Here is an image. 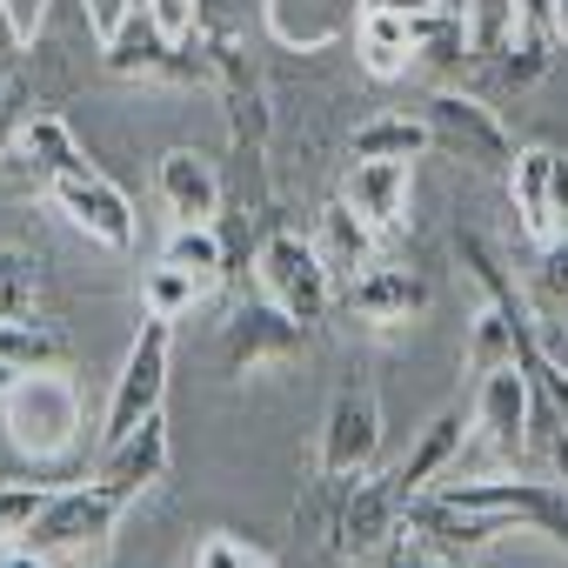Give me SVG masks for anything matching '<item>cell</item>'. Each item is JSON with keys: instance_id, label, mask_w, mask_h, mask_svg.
<instances>
[{"instance_id": "obj_7", "label": "cell", "mask_w": 568, "mask_h": 568, "mask_svg": "<svg viewBox=\"0 0 568 568\" xmlns=\"http://www.w3.org/2000/svg\"><path fill=\"white\" fill-rule=\"evenodd\" d=\"M428 495L455 501V508H488V515H508V521H528L535 535H548L561 555H568V481H535V475H455V481H435Z\"/></svg>"}, {"instance_id": "obj_17", "label": "cell", "mask_w": 568, "mask_h": 568, "mask_svg": "<svg viewBox=\"0 0 568 568\" xmlns=\"http://www.w3.org/2000/svg\"><path fill=\"white\" fill-rule=\"evenodd\" d=\"M362 21V0H261V28L288 54H322L342 48Z\"/></svg>"}, {"instance_id": "obj_31", "label": "cell", "mask_w": 568, "mask_h": 568, "mask_svg": "<svg viewBox=\"0 0 568 568\" xmlns=\"http://www.w3.org/2000/svg\"><path fill=\"white\" fill-rule=\"evenodd\" d=\"M508 362H515V322L488 302L481 315H468V375L481 382V375H495Z\"/></svg>"}, {"instance_id": "obj_10", "label": "cell", "mask_w": 568, "mask_h": 568, "mask_svg": "<svg viewBox=\"0 0 568 568\" xmlns=\"http://www.w3.org/2000/svg\"><path fill=\"white\" fill-rule=\"evenodd\" d=\"M415 114L428 121V134H435L442 154H455V161H468V168H481V174H508V168H515V134L501 128V114H495L481 94L435 88Z\"/></svg>"}, {"instance_id": "obj_33", "label": "cell", "mask_w": 568, "mask_h": 568, "mask_svg": "<svg viewBox=\"0 0 568 568\" xmlns=\"http://www.w3.org/2000/svg\"><path fill=\"white\" fill-rule=\"evenodd\" d=\"M528 295H535V302H555V308H568V227H561L555 241H541V247H535Z\"/></svg>"}, {"instance_id": "obj_29", "label": "cell", "mask_w": 568, "mask_h": 568, "mask_svg": "<svg viewBox=\"0 0 568 568\" xmlns=\"http://www.w3.org/2000/svg\"><path fill=\"white\" fill-rule=\"evenodd\" d=\"M161 261H168V267H187V274H201L207 288H221V274H227L221 227H214V221H201V227H174V234H168V247H161Z\"/></svg>"}, {"instance_id": "obj_24", "label": "cell", "mask_w": 568, "mask_h": 568, "mask_svg": "<svg viewBox=\"0 0 568 568\" xmlns=\"http://www.w3.org/2000/svg\"><path fill=\"white\" fill-rule=\"evenodd\" d=\"M422 154H435L422 114H375L348 134V161H422Z\"/></svg>"}, {"instance_id": "obj_34", "label": "cell", "mask_w": 568, "mask_h": 568, "mask_svg": "<svg viewBox=\"0 0 568 568\" xmlns=\"http://www.w3.org/2000/svg\"><path fill=\"white\" fill-rule=\"evenodd\" d=\"M28 114H34V88H28V74H21L14 61H0V148L21 134Z\"/></svg>"}, {"instance_id": "obj_41", "label": "cell", "mask_w": 568, "mask_h": 568, "mask_svg": "<svg viewBox=\"0 0 568 568\" xmlns=\"http://www.w3.org/2000/svg\"><path fill=\"white\" fill-rule=\"evenodd\" d=\"M548 28H555V48H568V0H555V8H548Z\"/></svg>"}, {"instance_id": "obj_8", "label": "cell", "mask_w": 568, "mask_h": 568, "mask_svg": "<svg viewBox=\"0 0 568 568\" xmlns=\"http://www.w3.org/2000/svg\"><path fill=\"white\" fill-rule=\"evenodd\" d=\"M254 274H261V295L274 302V308H288L295 322H328V308H335V267L322 261V247L308 241V234H295V227H274L267 241H261V254H254Z\"/></svg>"}, {"instance_id": "obj_43", "label": "cell", "mask_w": 568, "mask_h": 568, "mask_svg": "<svg viewBox=\"0 0 568 568\" xmlns=\"http://www.w3.org/2000/svg\"><path fill=\"white\" fill-rule=\"evenodd\" d=\"M254 568H274V561H267V555H254Z\"/></svg>"}, {"instance_id": "obj_42", "label": "cell", "mask_w": 568, "mask_h": 568, "mask_svg": "<svg viewBox=\"0 0 568 568\" xmlns=\"http://www.w3.org/2000/svg\"><path fill=\"white\" fill-rule=\"evenodd\" d=\"M21 382V368H0V402H8V388Z\"/></svg>"}, {"instance_id": "obj_12", "label": "cell", "mask_w": 568, "mask_h": 568, "mask_svg": "<svg viewBox=\"0 0 568 568\" xmlns=\"http://www.w3.org/2000/svg\"><path fill=\"white\" fill-rule=\"evenodd\" d=\"M201 41H207L214 94L227 101V128H234V141L261 154V148H267V128H274V114H267V81H261V68L247 61V48H241V34H234V28H207Z\"/></svg>"}, {"instance_id": "obj_35", "label": "cell", "mask_w": 568, "mask_h": 568, "mask_svg": "<svg viewBox=\"0 0 568 568\" xmlns=\"http://www.w3.org/2000/svg\"><path fill=\"white\" fill-rule=\"evenodd\" d=\"M254 555H261V548H247L241 535H227V528H221V535H207V541H201L194 568H254Z\"/></svg>"}, {"instance_id": "obj_9", "label": "cell", "mask_w": 568, "mask_h": 568, "mask_svg": "<svg viewBox=\"0 0 568 568\" xmlns=\"http://www.w3.org/2000/svg\"><path fill=\"white\" fill-rule=\"evenodd\" d=\"M214 355H221V375L227 382H247L261 368H288L308 355V322H295L288 308H274L267 295L261 302H241L221 335H214Z\"/></svg>"}, {"instance_id": "obj_23", "label": "cell", "mask_w": 568, "mask_h": 568, "mask_svg": "<svg viewBox=\"0 0 568 568\" xmlns=\"http://www.w3.org/2000/svg\"><path fill=\"white\" fill-rule=\"evenodd\" d=\"M415 28H422V21L362 14V21H355V54H362V74H375V81H402V74L415 68Z\"/></svg>"}, {"instance_id": "obj_28", "label": "cell", "mask_w": 568, "mask_h": 568, "mask_svg": "<svg viewBox=\"0 0 568 568\" xmlns=\"http://www.w3.org/2000/svg\"><path fill=\"white\" fill-rule=\"evenodd\" d=\"M41 281H48L41 247H0V322L34 315L41 308Z\"/></svg>"}, {"instance_id": "obj_40", "label": "cell", "mask_w": 568, "mask_h": 568, "mask_svg": "<svg viewBox=\"0 0 568 568\" xmlns=\"http://www.w3.org/2000/svg\"><path fill=\"white\" fill-rule=\"evenodd\" d=\"M0 568H54V561H48V555H34V548H21V541H14V548H0Z\"/></svg>"}, {"instance_id": "obj_30", "label": "cell", "mask_w": 568, "mask_h": 568, "mask_svg": "<svg viewBox=\"0 0 568 568\" xmlns=\"http://www.w3.org/2000/svg\"><path fill=\"white\" fill-rule=\"evenodd\" d=\"M462 21H468V48H475V61H501L508 41H515V28H521V0H468Z\"/></svg>"}, {"instance_id": "obj_2", "label": "cell", "mask_w": 568, "mask_h": 568, "mask_svg": "<svg viewBox=\"0 0 568 568\" xmlns=\"http://www.w3.org/2000/svg\"><path fill=\"white\" fill-rule=\"evenodd\" d=\"M402 508H408V488L395 481V468L322 481V548L335 561H375L402 535Z\"/></svg>"}, {"instance_id": "obj_4", "label": "cell", "mask_w": 568, "mask_h": 568, "mask_svg": "<svg viewBox=\"0 0 568 568\" xmlns=\"http://www.w3.org/2000/svg\"><path fill=\"white\" fill-rule=\"evenodd\" d=\"M168 362H174V322L148 315V322H141V335H134V348H128V362H121V375H114V388H108L101 435H94L101 448L128 442L141 422H154V415H161V402H168Z\"/></svg>"}, {"instance_id": "obj_37", "label": "cell", "mask_w": 568, "mask_h": 568, "mask_svg": "<svg viewBox=\"0 0 568 568\" xmlns=\"http://www.w3.org/2000/svg\"><path fill=\"white\" fill-rule=\"evenodd\" d=\"M362 14H395V21H428V14H442V0H362Z\"/></svg>"}, {"instance_id": "obj_13", "label": "cell", "mask_w": 568, "mask_h": 568, "mask_svg": "<svg viewBox=\"0 0 568 568\" xmlns=\"http://www.w3.org/2000/svg\"><path fill=\"white\" fill-rule=\"evenodd\" d=\"M342 308H348V322H362L375 335L415 328L428 315V274L422 267H402V261H375V267H362L348 288H342Z\"/></svg>"}, {"instance_id": "obj_44", "label": "cell", "mask_w": 568, "mask_h": 568, "mask_svg": "<svg viewBox=\"0 0 568 568\" xmlns=\"http://www.w3.org/2000/svg\"><path fill=\"white\" fill-rule=\"evenodd\" d=\"M342 568H368V561H342Z\"/></svg>"}, {"instance_id": "obj_22", "label": "cell", "mask_w": 568, "mask_h": 568, "mask_svg": "<svg viewBox=\"0 0 568 568\" xmlns=\"http://www.w3.org/2000/svg\"><path fill=\"white\" fill-rule=\"evenodd\" d=\"M548 161H555V148H515V168H508L515 221H521V234H528L535 247L561 234V227H555V201H548Z\"/></svg>"}, {"instance_id": "obj_18", "label": "cell", "mask_w": 568, "mask_h": 568, "mask_svg": "<svg viewBox=\"0 0 568 568\" xmlns=\"http://www.w3.org/2000/svg\"><path fill=\"white\" fill-rule=\"evenodd\" d=\"M154 201L168 207L174 227H201L221 214V174L201 148H168L154 161Z\"/></svg>"}, {"instance_id": "obj_39", "label": "cell", "mask_w": 568, "mask_h": 568, "mask_svg": "<svg viewBox=\"0 0 568 568\" xmlns=\"http://www.w3.org/2000/svg\"><path fill=\"white\" fill-rule=\"evenodd\" d=\"M154 8H161L168 34H194V0H154Z\"/></svg>"}, {"instance_id": "obj_11", "label": "cell", "mask_w": 568, "mask_h": 568, "mask_svg": "<svg viewBox=\"0 0 568 568\" xmlns=\"http://www.w3.org/2000/svg\"><path fill=\"white\" fill-rule=\"evenodd\" d=\"M382 462V395L368 382H342L322 415V448H315V481H355Z\"/></svg>"}, {"instance_id": "obj_6", "label": "cell", "mask_w": 568, "mask_h": 568, "mask_svg": "<svg viewBox=\"0 0 568 568\" xmlns=\"http://www.w3.org/2000/svg\"><path fill=\"white\" fill-rule=\"evenodd\" d=\"M114 528H121V501L88 475V481L48 495V508L34 515V528L21 535V548H34L48 561H88V555H101L114 541Z\"/></svg>"}, {"instance_id": "obj_21", "label": "cell", "mask_w": 568, "mask_h": 568, "mask_svg": "<svg viewBox=\"0 0 568 568\" xmlns=\"http://www.w3.org/2000/svg\"><path fill=\"white\" fill-rule=\"evenodd\" d=\"M315 247H322V261L335 267V274H362V267H375L382 261V227L368 221V214H355L342 194L322 207V234H315Z\"/></svg>"}, {"instance_id": "obj_32", "label": "cell", "mask_w": 568, "mask_h": 568, "mask_svg": "<svg viewBox=\"0 0 568 568\" xmlns=\"http://www.w3.org/2000/svg\"><path fill=\"white\" fill-rule=\"evenodd\" d=\"M48 481H0V548H14L28 528H34V515L48 508Z\"/></svg>"}, {"instance_id": "obj_20", "label": "cell", "mask_w": 568, "mask_h": 568, "mask_svg": "<svg viewBox=\"0 0 568 568\" xmlns=\"http://www.w3.org/2000/svg\"><path fill=\"white\" fill-rule=\"evenodd\" d=\"M462 442H468V408H462V402H448V408L415 435V448L395 462V481L408 488V501H415V495H428V488L462 462Z\"/></svg>"}, {"instance_id": "obj_25", "label": "cell", "mask_w": 568, "mask_h": 568, "mask_svg": "<svg viewBox=\"0 0 568 568\" xmlns=\"http://www.w3.org/2000/svg\"><path fill=\"white\" fill-rule=\"evenodd\" d=\"M68 355H74V342H68L54 322H41V315L0 322V368L34 375V368H68Z\"/></svg>"}, {"instance_id": "obj_5", "label": "cell", "mask_w": 568, "mask_h": 568, "mask_svg": "<svg viewBox=\"0 0 568 568\" xmlns=\"http://www.w3.org/2000/svg\"><path fill=\"white\" fill-rule=\"evenodd\" d=\"M528 415H535V402H528V375L515 362L481 375L475 402H468V442H462L468 462H455L448 475H475V462H521L528 455Z\"/></svg>"}, {"instance_id": "obj_15", "label": "cell", "mask_w": 568, "mask_h": 568, "mask_svg": "<svg viewBox=\"0 0 568 568\" xmlns=\"http://www.w3.org/2000/svg\"><path fill=\"white\" fill-rule=\"evenodd\" d=\"M88 154H81V141L68 134V121L61 114H28L21 121V134L0 148V181L8 187H34V194H48L61 174H74Z\"/></svg>"}, {"instance_id": "obj_27", "label": "cell", "mask_w": 568, "mask_h": 568, "mask_svg": "<svg viewBox=\"0 0 568 568\" xmlns=\"http://www.w3.org/2000/svg\"><path fill=\"white\" fill-rule=\"evenodd\" d=\"M207 295H214V288H207L201 274H187V267H168V261H154V267L141 274V308H148V315H161V322H181V315H194Z\"/></svg>"}, {"instance_id": "obj_1", "label": "cell", "mask_w": 568, "mask_h": 568, "mask_svg": "<svg viewBox=\"0 0 568 568\" xmlns=\"http://www.w3.org/2000/svg\"><path fill=\"white\" fill-rule=\"evenodd\" d=\"M101 68L121 81H168V88H214L207 41L168 34L154 0H121V14L101 28Z\"/></svg>"}, {"instance_id": "obj_16", "label": "cell", "mask_w": 568, "mask_h": 568, "mask_svg": "<svg viewBox=\"0 0 568 568\" xmlns=\"http://www.w3.org/2000/svg\"><path fill=\"white\" fill-rule=\"evenodd\" d=\"M168 468H174V442H168V415H154V422H141L128 442H114V448H94V481L128 508V501H141V495H154L161 481H168Z\"/></svg>"}, {"instance_id": "obj_38", "label": "cell", "mask_w": 568, "mask_h": 568, "mask_svg": "<svg viewBox=\"0 0 568 568\" xmlns=\"http://www.w3.org/2000/svg\"><path fill=\"white\" fill-rule=\"evenodd\" d=\"M548 201H555V227H568V154L548 161Z\"/></svg>"}, {"instance_id": "obj_36", "label": "cell", "mask_w": 568, "mask_h": 568, "mask_svg": "<svg viewBox=\"0 0 568 568\" xmlns=\"http://www.w3.org/2000/svg\"><path fill=\"white\" fill-rule=\"evenodd\" d=\"M375 568H462V561H448V555H435V548H422L415 535H395L382 555H375Z\"/></svg>"}, {"instance_id": "obj_26", "label": "cell", "mask_w": 568, "mask_h": 568, "mask_svg": "<svg viewBox=\"0 0 568 568\" xmlns=\"http://www.w3.org/2000/svg\"><path fill=\"white\" fill-rule=\"evenodd\" d=\"M475 61V48H468V21L462 14H428L422 28H415V68H428V74H442V81H455L462 68Z\"/></svg>"}, {"instance_id": "obj_3", "label": "cell", "mask_w": 568, "mask_h": 568, "mask_svg": "<svg viewBox=\"0 0 568 568\" xmlns=\"http://www.w3.org/2000/svg\"><path fill=\"white\" fill-rule=\"evenodd\" d=\"M8 415V442L28 455V462H74L81 455V435H88V408H81V388L61 375V368H34L8 388L0 402Z\"/></svg>"}, {"instance_id": "obj_14", "label": "cell", "mask_w": 568, "mask_h": 568, "mask_svg": "<svg viewBox=\"0 0 568 568\" xmlns=\"http://www.w3.org/2000/svg\"><path fill=\"white\" fill-rule=\"evenodd\" d=\"M48 201L88 234V241H101V247H114V254H128L134 247V201L94 168V161H81L74 174H61L54 187H48Z\"/></svg>"}, {"instance_id": "obj_19", "label": "cell", "mask_w": 568, "mask_h": 568, "mask_svg": "<svg viewBox=\"0 0 568 568\" xmlns=\"http://www.w3.org/2000/svg\"><path fill=\"white\" fill-rule=\"evenodd\" d=\"M342 201L355 214H368L382 234L408 227V201H415V161H355L342 174Z\"/></svg>"}]
</instances>
